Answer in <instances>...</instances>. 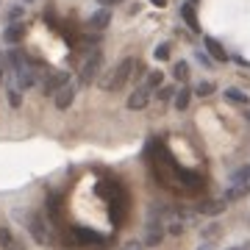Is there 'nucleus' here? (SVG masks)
Returning a JSON list of instances; mask_svg holds the SVG:
<instances>
[{
  "label": "nucleus",
  "mask_w": 250,
  "mask_h": 250,
  "mask_svg": "<svg viewBox=\"0 0 250 250\" xmlns=\"http://www.w3.org/2000/svg\"><path fill=\"white\" fill-rule=\"evenodd\" d=\"M134 67H136V59H134V56H128V59H123L120 64H114V70L106 72V75L100 78V89L120 92L125 83H128V81L134 78Z\"/></svg>",
  "instance_id": "nucleus-1"
},
{
  "label": "nucleus",
  "mask_w": 250,
  "mask_h": 250,
  "mask_svg": "<svg viewBox=\"0 0 250 250\" xmlns=\"http://www.w3.org/2000/svg\"><path fill=\"white\" fill-rule=\"evenodd\" d=\"M25 228H28V233L34 236V242L45 245V248H53V245H56L53 225H50V220H47L45 214H39V211H31V214H25Z\"/></svg>",
  "instance_id": "nucleus-2"
},
{
  "label": "nucleus",
  "mask_w": 250,
  "mask_h": 250,
  "mask_svg": "<svg viewBox=\"0 0 250 250\" xmlns=\"http://www.w3.org/2000/svg\"><path fill=\"white\" fill-rule=\"evenodd\" d=\"M100 70H103V50L100 47H95V50H89L86 53V59H83V64H81L78 70V83L81 86H89V83H95L100 75Z\"/></svg>",
  "instance_id": "nucleus-3"
},
{
  "label": "nucleus",
  "mask_w": 250,
  "mask_h": 250,
  "mask_svg": "<svg viewBox=\"0 0 250 250\" xmlns=\"http://www.w3.org/2000/svg\"><path fill=\"white\" fill-rule=\"evenodd\" d=\"M64 83H70V72H64V70L47 72L45 83H42V92H45V95H50V98H53V95H56V92H59V89H62Z\"/></svg>",
  "instance_id": "nucleus-4"
},
{
  "label": "nucleus",
  "mask_w": 250,
  "mask_h": 250,
  "mask_svg": "<svg viewBox=\"0 0 250 250\" xmlns=\"http://www.w3.org/2000/svg\"><path fill=\"white\" fill-rule=\"evenodd\" d=\"M164 236H167V231H164V225H161V223H147L142 248H156V245H161V239H164Z\"/></svg>",
  "instance_id": "nucleus-5"
},
{
  "label": "nucleus",
  "mask_w": 250,
  "mask_h": 250,
  "mask_svg": "<svg viewBox=\"0 0 250 250\" xmlns=\"http://www.w3.org/2000/svg\"><path fill=\"white\" fill-rule=\"evenodd\" d=\"M147 103H150V89L147 86H139V89H134L128 95V108L131 111H142Z\"/></svg>",
  "instance_id": "nucleus-6"
},
{
  "label": "nucleus",
  "mask_w": 250,
  "mask_h": 250,
  "mask_svg": "<svg viewBox=\"0 0 250 250\" xmlns=\"http://www.w3.org/2000/svg\"><path fill=\"white\" fill-rule=\"evenodd\" d=\"M72 100H75V83H64L62 89L53 95V103H56V108H70L72 106Z\"/></svg>",
  "instance_id": "nucleus-7"
},
{
  "label": "nucleus",
  "mask_w": 250,
  "mask_h": 250,
  "mask_svg": "<svg viewBox=\"0 0 250 250\" xmlns=\"http://www.w3.org/2000/svg\"><path fill=\"white\" fill-rule=\"evenodd\" d=\"M250 195V184H231L228 187V192H225V203H236V200H242V197Z\"/></svg>",
  "instance_id": "nucleus-8"
},
{
  "label": "nucleus",
  "mask_w": 250,
  "mask_h": 250,
  "mask_svg": "<svg viewBox=\"0 0 250 250\" xmlns=\"http://www.w3.org/2000/svg\"><path fill=\"white\" fill-rule=\"evenodd\" d=\"M22 36H25V25H22V22H11V25L3 31V42L17 45V42H22Z\"/></svg>",
  "instance_id": "nucleus-9"
},
{
  "label": "nucleus",
  "mask_w": 250,
  "mask_h": 250,
  "mask_svg": "<svg viewBox=\"0 0 250 250\" xmlns=\"http://www.w3.org/2000/svg\"><path fill=\"white\" fill-rule=\"evenodd\" d=\"M0 248L3 250H25L22 248V242L11 233V228H0Z\"/></svg>",
  "instance_id": "nucleus-10"
},
{
  "label": "nucleus",
  "mask_w": 250,
  "mask_h": 250,
  "mask_svg": "<svg viewBox=\"0 0 250 250\" xmlns=\"http://www.w3.org/2000/svg\"><path fill=\"white\" fill-rule=\"evenodd\" d=\"M108 22H111V11H108V9H98L89 17V28H92V31H103V28H108Z\"/></svg>",
  "instance_id": "nucleus-11"
},
{
  "label": "nucleus",
  "mask_w": 250,
  "mask_h": 250,
  "mask_svg": "<svg viewBox=\"0 0 250 250\" xmlns=\"http://www.w3.org/2000/svg\"><path fill=\"white\" fill-rule=\"evenodd\" d=\"M225 211V200H206V203L197 206V214H206V217H217Z\"/></svg>",
  "instance_id": "nucleus-12"
},
{
  "label": "nucleus",
  "mask_w": 250,
  "mask_h": 250,
  "mask_svg": "<svg viewBox=\"0 0 250 250\" xmlns=\"http://www.w3.org/2000/svg\"><path fill=\"white\" fill-rule=\"evenodd\" d=\"M181 17H184V22H187L189 28H192V31H200V22H197V11H195V6H192V3H184V6H181Z\"/></svg>",
  "instance_id": "nucleus-13"
},
{
  "label": "nucleus",
  "mask_w": 250,
  "mask_h": 250,
  "mask_svg": "<svg viewBox=\"0 0 250 250\" xmlns=\"http://www.w3.org/2000/svg\"><path fill=\"white\" fill-rule=\"evenodd\" d=\"M206 50L214 56L217 62H228V53H225V47L217 42V39H211V36H206Z\"/></svg>",
  "instance_id": "nucleus-14"
},
{
  "label": "nucleus",
  "mask_w": 250,
  "mask_h": 250,
  "mask_svg": "<svg viewBox=\"0 0 250 250\" xmlns=\"http://www.w3.org/2000/svg\"><path fill=\"white\" fill-rule=\"evenodd\" d=\"M172 100H175V108H178V111H187V108H189V100H192V92H189V86L178 89Z\"/></svg>",
  "instance_id": "nucleus-15"
},
{
  "label": "nucleus",
  "mask_w": 250,
  "mask_h": 250,
  "mask_svg": "<svg viewBox=\"0 0 250 250\" xmlns=\"http://www.w3.org/2000/svg\"><path fill=\"white\" fill-rule=\"evenodd\" d=\"M225 100H228V103H239V106H248L250 103L248 95H245L242 89H233V86L231 89H225Z\"/></svg>",
  "instance_id": "nucleus-16"
},
{
  "label": "nucleus",
  "mask_w": 250,
  "mask_h": 250,
  "mask_svg": "<svg viewBox=\"0 0 250 250\" xmlns=\"http://www.w3.org/2000/svg\"><path fill=\"white\" fill-rule=\"evenodd\" d=\"M6 98H9V106H11V108H20V106H22V92H20L17 86H11V83L6 86Z\"/></svg>",
  "instance_id": "nucleus-17"
},
{
  "label": "nucleus",
  "mask_w": 250,
  "mask_h": 250,
  "mask_svg": "<svg viewBox=\"0 0 250 250\" xmlns=\"http://www.w3.org/2000/svg\"><path fill=\"white\" fill-rule=\"evenodd\" d=\"M231 184H250V164H245V167H239V170H233Z\"/></svg>",
  "instance_id": "nucleus-18"
},
{
  "label": "nucleus",
  "mask_w": 250,
  "mask_h": 250,
  "mask_svg": "<svg viewBox=\"0 0 250 250\" xmlns=\"http://www.w3.org/2000/svg\"><path fill=\"white\" fill-rule=\"evenodd\" d=\"M161 81H164V75H161L159 70H153V72H147V81H145V86H147V89H159Z\"/></svg>",
  "instance_id": "nucleus-19"
},
{
  "label": "nucleus",
  "mask_w": 250,
  "mask_h": 250,
  "mask_svg": "<svg viewBox=\"0 0 250 250\" xmlns=\"http://www.w3.org/2000/svg\"><path fill=\"white\" fill-rule=\"evenodd\" d=\"M211 92H214V83H211V81H203V83H197V86H195L197 98H208Z\"/></svg>",
  "instance_id": "nucleus-20"
},
{
  "label": "nucleus",
  "mask_w": 250,
  "mask_h": 250,
  "mask_svg": "<svg viewBox=\"0 0 250 250\" xmlns=\"http://www.w3.org/2000/svg\"><path fill=\"white\" fill-rule=\"evenodd\" d=\"M172 75H175L178 81H187L189 78V64L187 62H178L175 67H172Z\"/></svg>",
  "instance_id": "nucleus-21"
},
{
  "label": "nucleus",
  "mask_w": 250,
  "mask_h": 250,
  "mask_svg": "<svg viewBox=\"0 0 250 250\" xmlns=\"http://www.w3.org/2000/svg\"><path fill=\"white\" fill-rule=\"evenodd\" d=\"M156 98L167 103V100H172V98H175V89H172V86H159V92H156Z\"/></svg>",
  "instance_id": "nucleus-22"
},
{
  "label": "nucleus",
  "mask_w": 250,
  "mask_h": 250,
  "mask_svg": "<svg viewBox=\"0 0 250 250\" xmlns=\"http://www.w3.org/2000/svg\"><path fill=\"white\" fill-rule=\"evenodd\" d=\"M220 233H223V225L211 223V225H208V228H206V231H203V236H206V239H217Z\"/></svg>",
  "instance_id": "nucleus-23"
},
{
  "label": "nucleus",
  "mask_w": 250,
  "mask_h": 250,
  "mask_svg": "<svg viewBox=\"0 0 250 250\" xmlns=\"http://www.w3.org/2000/svg\"><path fill=\"white\" fill-rule=\"evenodd\" d=\"M156 59H159V62H164V59H170V45H167V42H161V45L156 47Z\"/></svg>",
  "instance_id": "nucleus-24"
},
{
  "label": "nucleus",
  "mask_w": 250,
  "mask_h": 250,
  "mask_svg": "<svg viewBox=\"0 0 250 250\" xmlns=\"http://www.w3.org/2000/svg\"><path fill=\"white\" fill-rule=\"evenodd\" d=\"M20 17H22V9H20V6H14V9L9 11V25H11V22H17Z\"/></svg>",
  "instance_id": "nucleus-25"
},
{
  "label": "nucleus",
  "mask_w": 250,
  "mask_h": 250,
  "mask_svg": "<svg viewBox=\"0 0 250 250\" xmlns=\"http://www.w3.org/2000/svg\"><path fill=\"white\" fill-rule=\"evenodd\" d=\"M123 250H145V248H142V242H125Z\"/></svg>",
  "instance_id": "nucleus-26"
},
{
  "label": "nucleus",
  "mask_w": 250,
  "mask_h": 250,
  "mask_svg": "<svg viewBox=\"0 0 250 250\" xmlns=\"http://www.w3.org/2000/svg\"><path fill=\"white\" fill-rule=\"evenodd\" d=\"M6 78V56L0 53V81Z\"/></svg>",
  "instance_id": "nucleus-27"
},
{
  "label": "nucleus",
  "mask_w": 250,
  "mask_h": 250,
  "mask_svg": "<svg viewBox=\"0 0 250 250\" xmlns=\"http://www.w3.org/2000/svg\"><path fill=\"white\" fill-rule=\"evenodd\" d=\"M100 6H103V9H108V6H114V3H120V0H98Z\"/></svg>",
  "instance_id": "nucleus-28"
},
{
  "label": "nucleus",
  "mask_w": 250,
  "mask_h": 250,
  "mask_svg": "<svg viewBox=\"0 0 250 250\" xmlns=\"http://www.w3.org/2000/svg\"><path fill=\"white\" fill-rule=\"evenodd\" d=\"M153 6H159V9H164V6H167V0H150Z\"/></svg>",
  "instance_id": "nucleus-29"
},
{
  "label": "nucleus",
  "mask_w": 250,
  "mask_h": 250,
  "mask_svg": "<svg viewBox=\"0 0 250 250\" xmlns=\"http://www.w3.org/2000/svg\"><path fill=\"white\" fill-rule=\"evenodd\" d=\"M200 250H214V245H208V242H203V245H200Z\"/></svg>",
  "instance_id": "nucleus-30"
},
{
  "label": "nucleus",
  "mask_w": 250,
  "mask_h": 250,
  "mask_svg": "<svg viewBox=\"0 0 250 250\" xmlns=\"http://www.w3.org/2000/svg\"><path fill=\"white\" fill-rule=\"evenodd\" d=\"M228 250H242V248H228Z\"/></svg>",
  "instance_id": "nucleus-31"
},
{
  "label": "nucleus",
  "mask_w": 250,
  "mask_h": 250,
  "mask_svg": "<svg viewBox=\"0 0 250 250\" xmlns=\"http://www.w3.org/2000/svg\"><path fill=\"white\" fill-rule=\"evenodd\" d=\"M189 3H192V6H195V3H197V0H189Z\"/></svg>",
  "instance_id": "nucleus-32"
}]
</instances>
